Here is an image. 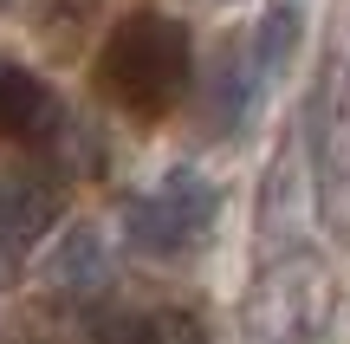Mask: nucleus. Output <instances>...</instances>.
Returning <instances> with one entry per match:
<instances>
[{"mask_svg": "<svg viewBox=\"0 0 350 344\" xmlns=\"http://www.w3.org/2000/svg\"><path fill=\"white\" fill-rule=\"evenodd\" d=\"M299 46H305V20H299V7H266L260 20H253V33H247V52H253V65H260L266 78H279L292 59H299Z\"/></svg>", "mask_w": 350, "mask_h": 344, "instance_id": "nucleus-11", "label": "nucleus"}, {"mask_svg": "<svg viewBox=\"0 0 350 344\" xmlns=\"http://www.w3.org/2000/svg\"><path fill=\"white\" fill-rule=\"evenodd\" d=\"M299 137H305V156H312L318 215H325L331 241L350 247V0H331V13H325Z\"/></svg>", "mask_w": 350, "mask_h": 344, "instance_id": "nucleus-2", "label": "nucleus"}, {"mask_svg": "<svg viewBox=\"0 0 350 344\" xmlns=\"http://www.w3.org/2000/svg\"><path fill=\"white\" fill-rule=\"evenodd\" d=\"M72 344H208L195 306H150V312H91Z\"/></svg>", "mask_w": 350, "mask_h": 344, "instance_id": "nucleus-9", "label": "nucleus"}, {"mask_svg": "<svg viewBox=\"0 0 350 344\" xmlns=\"http://www.w3.org/2000/svg\"><path fill=\"white\" fill-rule=\"evenodd\" d=\"M299 150H305V137H286V143H279L273 169H266V189H260V234H266L273 254L305 247V241H292V228L312 215V169H299Z\"/></svg>", "mask_w": 350, "mask_h": 344, "instance_id": "nucleus-10", "label": "nucleus"}, {"mask_svg": "<svg viewBox=\"0 0 350 344\" xmlns=\"http://www.w3.org/2000/svg\"><path fill=\"white\" fill-rule=\"evenodd\" d=\"M65 228V182L46 163L0 169V286L26 273V260Z\"/></svg>", "mask_w": 350, "mask_h": 344, "instance_id": "nucleus-5", "label": "nucleus"}, {"mask_svg": "<svg viewBox=\"0 0 350 344\" xmlns=\"http://www.w3.org/2000/svg\"><path fill=\"white\" fill-rule=\"evenodd\" d=\"M201 7H234V0H201Z\"/></svg>", "mask_w": 350, "mask_h": 344, "instance_id": "nucleus-12", "label": "nucleus"}, {"mask_svg": "<svg viewBox=\"0 0 350 344\" xmlns=\"http://www.w3.org/2000/svg\"><path fill=\"white\" fill-rule=\"evenodd\" d=\"M65 130H72V117H65L52 78L33 72L26 59H0V143L26 156H52Z\"/></svg>", "mask_w": 350, "mask_h": 344, "instance_id": "nucleus-6", "label": "nucleus"}, {"mask_svg": "<svg viewBox=\"0 0 350 344\" xmlns=\"http://www.w3.org/2000/svg\"><path fill=\"white\" fill-rule=\"evenodd\" d=\"M91 85L130 124H169L195 91V39L175 13L130 7L117 13V26L104 33Z\"/></svg>", "mask_w": 350, "mask_h": 344, "instance_id": "nucleus-1", "label": "nucleus"}, {"mask_svg": "<svg viewBox=\"0 0 350 344\" xmlns=\"http://www.w3.org/2000/svg\"><path fill=\"white\" fill-rule=\"evenodd\" d=\"M247 325L253 344H325L338 325V267L312 241L273 254L253 280Z\"/></svg>", "mask_w": 350, "mask_h": 344, "instance_id": "nucleus-3", "label": "nucleus"}, {"mask_svg": "<svg viewBox=\"0 0 350 344\" xmlns=\"http://www.w3.org/2000/svg\"><path fill=\"white\" fill-rule=\"evenodd\" d=\"M214 221H221V182L195 163H175L156 176V189L124 202V241L137 260L175 267V260H195L214 241Z\"/></svg>", "mask_w": 350, "mask_h": 344, "instance_id": "nucleus-4", "label": "nucleus"}, {"mask_svg": "<svg viewBox=\"0 0 350 344\" xmlns=\"http://www.w3.org/2000/svg\"><path fill=\"white\" fill-rule=\"evenodd\" d=\"M111 273H117V247L104 234V221H65L39 247V280L65 299H104Z\"/></svg>", "mask_w": 350, "mask_h": 344, "instance_id": "nucleus-8", "label": "nucleus"}, {"mask_svg": "<svg viewBox=\"0 0 350 344\" xmlns=\"http://www.w3.org/2000/svg\"><path fill=\"white\" fill-rule=\"evenodd\" d=\"M266 98V72L253 65L247 39H214L208 72H201V130L214 143H234L247 130V117Z\"/></svg>", "mask_w": 350, "mask_h": 344, "instance_id": "nucleus-7", "label": "nucleus"}, {"mask_svg": "<svg viewBox=\"0 0 350 344\" xmlns=\"http://www.w3.org/2000/svg\"><path fill=\"white\" fill-rule=\"evenodd\" d=\"M7 7H13V0H0V13H7Z\"/></svg>", "mask_w": 350, "mask_h": 344, "instance_id": "nucleus-13", "label": "nucleus"}]
</instances>
